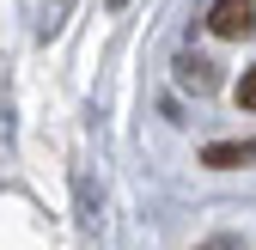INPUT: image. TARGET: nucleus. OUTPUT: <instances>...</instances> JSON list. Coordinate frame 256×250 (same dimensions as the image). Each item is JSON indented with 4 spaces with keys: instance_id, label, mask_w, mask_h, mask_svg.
<instances>
[{
    "instance_id": "1",
    "label": "nucleus",
    "mask_w": 256,
    "mask_h": 250,
    "mask_svg": "<svg viewBox=\"0 0 256 250\" xmlns=\"http://www.w3.org/2000/svg\"><path fill=\"white\" fill-rule=\"evenodd\" d=\"M208 30L220 43L256 37V0H214V6H208Z\"/></svg>"
},
{
    "instance_id": "2",
    "label": "nucleus",
    "mask_w": 256,
    "mask_h": 250,
    "mask_svg": "<svg viewBox=\"0 0 256 250\" xmlns=\"http://www.w3.org/2000/svg\"><path fill=\"white\" fill-rule=\"evenodd\" d=\"M202 165L208 171H244V165H256V140H214V146H202Z\"/></svg>"
},
{
    "instance_id": "3",
    "label": "nucleus",
    "mask_w": 256,
    "mask_h": 250,
    "mask_svg": "<svg viewBox=\"0 0 256 250\" xmlns=\"http://www.w3.org/2000/svg\"><path fill=\"white\" fill-rule=\"evenodd\" d=\"M177 80H183V86H196V92H208V86H214V61L183 55V61H177Z\"/></svg>"
},
{
    "instance_id": "4",
    "label": "nucleus",
    "mask_w": 256,
    "mask_h": 250,
    "mask_svg": "<svg viewBox=\"0 0 256 250\" xmlns=\"http://www.w3.org/2000/svg\"><path fill=\"white\" fill-rule=\"evenodd\" d=\"M238 110H256V68H244L238 80Z\"/></svg>"
},
{
    "instance_id": "5",
    "label": "nucleus",
    "mask_w": 256,
    "mask_h": 250,
    "mask_svg": "<svg viewBox=\"0 0 256 250\" xmlns=\"http://www.w3.org/2000/svg\"><path fill=\"white\" fill-rule=\"evenodd\" d=\"M196 250H250V244H244V238H232V232H214V238H202Z\"/></svg>"
},
{
    "instance_id": "6",
    "label": "nucleus",
    "mask_w": 256,
    "mask_h": 250,
    "mask_svg": "<svg viewBox=\"0 0 256 250\" xmlns=\"http://www.w3.org/2000/svg\"><path fill=\"white\" fill-rule=\"evenodd\" d=\"M110 6H128V0H110Z\"/></svg>"
}]
</instances>
